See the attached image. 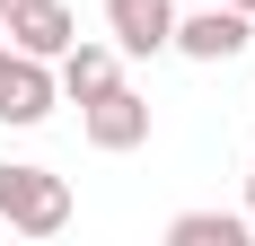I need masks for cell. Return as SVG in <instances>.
<instances>
[{
	"instance_id": "cell-3",
	"label": "cell",
	"mask_w": 255,
	"mask_h": 246,
	"mask_svg": "<svg viewBox=\"0 0 255 246\" xmlns=\"http://www.w3.org/2000/svg\"><path fill=\"white\" fill-rule=\"evenodd\" d=\"M247 44H255V18L229 9V0L220 9H194V18L176 9V35H167V53H185V62H238Z\"/></svg>"
},
{
	"instance_id": "cell-10",
	"label": "cell",
	"mask_w": 255,
	"mask_h": 246,
	"mask_svg": "<svg viewBox=\"0 0 255 246\" xmlns=\"http://www.w3.org/2000/svg\"><path fill=\"white\" fill-rule=\"evenodd\" d=\"M229 9H247V18H255V0H229Z\"/></svg>"
},
{
	"instance_id": "cell-9",
	"label": "cell",
	"mask_w": 255,
	"mask_h": 246,
	"mask_svg": "<svg viewBox=\"0 0 255 246\" xmlns=\"http://www.w3.org/2000/svg\"><path fill=\"white\" fill-rule=\"evenodd\" d=\"M247 229H255V167H247Z\"/></svg>"
},
{
	"instance_id": "cell-5",
	"label": "cell",
	"mask_w": 255,
	"mask_h": 246,
	"mask_svg": "<svg viewBox=\"0 0 255 246\" xmlns=\"http://www.w3.org/2000/svg\"><path fill=\"white\" fill-rule=\"evenodd\" d=\"M106 35H115V53H167V35H176V0H106Z\"/></svg>"
},
{
	"instance_id": "cell-7",
	"label": "cell",
	"mask_w": 255,
	"mask_h": 246,
	"mask_svg": "<svg viewBox=\"0 0 255 246\" xmlns=\"http://www.w3.org/2000/svg\"><path fill=\"white\" fill-rule=\"evenodd\" d=\"M0 26H9V53H35V62H53V53H62V44L79 35L62 0H18V9H9Z\"/></svg>"
},
{
	"instance_id": "cell-12",
	"label": "cell",
	"mask_w": 255,
	"mask_h": 246,
	"mask_svg": "<svg viewBox=\"0 0 255 246\" xmlns=\"http://www.w3.org/2000/svg\"><path fill=\"white\" fill-rule=\"evenodd\" d=\"M0 62H9V44H0Z\"/></svg>"
},
{
	"instance_id": "cell-4",
	"label": "cell",
	"mask_w": 255,
	"mask_h": 246,
	"mask_svg": "<svg viewBox=\"0 0 255 246\" xmlns=\"http://www.w3.org/2000/svg\"><path fill=\"white\" fill-rule=\"evenodd\" d=\"M53 106H62V88H53V62H35V53H9V62H0V123H9V132H26V123H44Z\"/></svg>"
},
{
	"instance_id": "cell-2",
	"label": "cell",
	"mask_w": 255,
	"mask_h": 246,
	"mask_svg": "<svg viewBox=\"0 0 255 246\" xmlns=\"http://www.w3.org/2000/svg\"><path fill=\"white\" fill-rule=\"evenodd\" d=\"M79 132H88V149L124 158V149H141V141H150V97L115 79V88H97V97L79 106Z\"/></svg>"
},
{
	"instance_id": "cell-8",
	"label": "cell",
	"mask_w": 255,
	"mask_h": 246,
	"mask_svg": "<svg viewBox=\"0 0 255 246\" xmlns=\"http://www.w3.org/2000/svg\"><path fill=\"white\" fill-rule=\"evenodd\" d=\"M167 246H247V211H176Z\"/></svg>"
},
{
	"instance_id": "cell-1",
	"label": "cell",
	"mask_w": 255,
	"mask_h": 246,
	"mask_svg": "<svg viewBox=\"0 0 255 246\" xmlns=\"http://www.w3.org/2000/svg\"><path fill=\"white\" fill-rule=\"evenodd\" d=\"M0 220L18 229V238H62V229H71V185H62L53 167L0 158Z\"/></svg>"
},
{
	"instance_id": "cell-11",
	"label": "cell",
	"mask_w": 255,
	"mask_h": 246,
	"mask_svg": "<svg viewBox=\"0 0 255 246\" xmlns=\"http://www.w3.org/2000/svg\"><path fill=\"white\" fill-rule=\"evenodd\" d=\"M9 9H18V0H0V18H9Z\"/></svg>"
},
{
	"instance_id": "cell-6",
	"label": "cell",
	"mask_w": 255,
	"mask_h": 246,
	"mask_svg": "<svg viewBox=\"0 0 255 246\" xmlns=\"http://www.w3.org/2000/svg\"><path fill=\"white\" fill-rule=\"evenodd\" d=\"M115 79H124V53H115V44H79V35H71V44L53 53V88H62L71 106H88L97 88H115Z\"/></svg>"
}]
</instances>
